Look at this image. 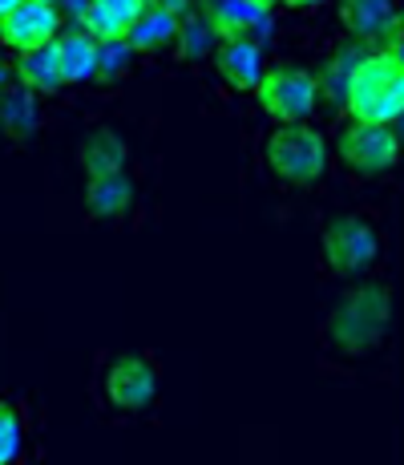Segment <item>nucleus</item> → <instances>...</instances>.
Listing matches in <instances>:
<instances>
[{
  "label": "nucleus",
  "mask_w": 404,
  "mask_h": 465,
  "mask_svg": "<svg viewBox=\"0 0 404 465\" xmlns=\"http://www.w3.org/2000/svg\"><path fill=\"white\" fill-rule=\"evenodd\" d=\"M392 324V292L376 280L356 283L352 292L336 300V308L323 320V348L336 356H368L384 344Z\"/></svg>",
  "instance_id": "f257e3e1"
},
{
  "label": "nucleus",
  "mask_w": 404,
  "mask_h": 465,
  "mask_svg": "<svg viewBox=\"0 0 404 465\" xmlns=\"http://www.w3.org/2000/svg\"><path fill=\"white\" fill-rule=\"evenodd\" d=\"M340 110L352 122L397 130L400 114H404V53L400 49L368 53L360 61V69H356L352 85H348Z\"/></svg>",
  "instance_id": "f03ea898"
},
{
  "label": "nucleus",
  "mask_w": 404,
  "mask_h": 465,
  "mask_svg": "<svg viewBox=\"0 0 404 465\" xmlns=\"http://www.w3.org/2000/svg\"><path fill=\"white\" fill-rule=\"evenodd\" d=\"M263 166L275 183L291 191H311L331 166V146L316 126H275L263 138Z\"/></svg>",
  "instance_id": "7ed1b4c3"
},
{
  "label": "nucleus",
  "mask_w": 404,
  "mask_h": 465,
  "mask_svg": "<svg viewBox=\"0 0 404 465\" xmlns=\"http://www.w3.org/2000/svg\"><path fill=\"white\" fill-rule=\"evenodd\" d=\"M255 97L275 126H311V114L320 105L316 74L308 65H295V61L267 65L255 85Z\"/></svg>",
  "instance_id": "20e7f679"
},
{
  "label": "nucleus",
  "mask_w": 404,
  "mask_h": 465,
  "mask_svg": "<svg viewBox=\"0 0 404 465\" xmlns=\"http://www.w3.org/2000/svg\"><path fill=\"white\" fill-rule=\"evenodd\" d=\"M320 255L336 280H356L372 272L380 259V235L364 214H336L320 235Z\"/></svg>",
  "instance_id": "39448f33"
},
{
  "label": "nucleus",
  "mask_w": 404,
  "mask_h": 465,
  "mask_svg": "<svg viewBox=\"0 0 404 465\" xmlns=\"http://www.w3.org/2000/svg\"><path fill=\"white\" fill-rule=\"evenodd\" d=\"M328 146L336 150V158L344 163L348 174L360 178H384L400 163V134L389 126H368V122L344 118Z\"/></svg>",
  "instance_id": "423d86ee"
},
{
  "label": "nucleus",
  "mask_w": 404,
  "mask_h": 465,
  "mask_svg": "<svg viewBox=\"0 0 404 465\" xmlns=\"http://www.w3.org/2000/svg\"><path fill=\"white\" fill-rule=\"evenodd\" d=\"M102 397L113 413L138 417L158 401V364L146 352H118L110 356L102 372Z\"/></svg>",
  "instance_id": "0eeeda50"
},
{
  "label": "nucleus",
  "mask_w": 404,
  "mask_h": 465,
  "mask_svg": "<svg viewBox=\"0 0 404 465\" xmlns=\"http://www.w3.org/2000/svg\"><path fill=\"white\" fill-rule=\"evenodd\" d=\"M61 25H65L61 5L53 0H13V8L0 16V49H8L13 57H29L37 49H49Z\"/></svg>",
  "instance_id": "6e6552de"
},
{
  "label": "nucleus",
  "mask_w": 404,
  "mask_h": 465,
  "mask_svg": "<svg viewBox=\"0 0 404 465\" xmlns=\"http://www.w3.org/2000/svg\"><path fill=\"white\" fill-rule=\"evenodd\" d=\"M199 8L219 41L263 45L275 33V5H267V0H211Z\"/></svg>",
  "instance_id": "1a4fd4ad"
},
{
  "label": "nucleus",
  "mask_w": 404,
  "mask_h": 465,
  "mask_svg": "<svg viewBox=\"0 0 404 465\" xmlns=\"http://www.w3.org/2000/svg\"><path fill=\"white\" fill-rule=\"evenodd\" d=\"M340 25H344L348 41L364 45L368 53L400 49L397 5H384V0H344V5H340Z\"/></svg>",
  "instance_id": "9d476101"
},
{
  "label": "nucleus",
  "mask_w": 404,
  "mask_h": 465,
  "mask_svg": "<svg viewBox=\"0 0 404 465\" xmlns=\"http://www.w3.org/2000/svg\"><path fill=\"white\" fill-rule=\"evenodd\" d=\"M191 5H174V0H142L138 21L130 25L125 41H130L133 53H162L174 45L178 33V16L186 13Z\"/></svg>",
  "instance_id": "9b49d317"
},
{
  "label": "nucleus",
  "mask_w": 404,
  "mask_h": 465,
  "mask_svg": "<svg viewBox=\"0 0 404 465\" xmlns=\"http://www.w3.org/2000/svg\"><path fill=\"white\" fill-rule=\"evenodd\" d=\"M214 69H219L222 85L235 89V94H255L259 77H263V45H251V41H219L214 49Z\"/></svg>",
  "instance_id": "f8f14e48"
},
{
  "label": "nucleus",
  "mask_w": 404,
  "mask_h": 465,
  "mask_svg": "<svg viewBox=\"0 0 404 465\" xmlns=\"http://www.w3.org/2000/svg\"><path fill=\"white\" fill-rule=\"evenodd\" d=\"M77 163H81V170H85L89 183H94V178L122 174L125 163H130V146H125V138H122L118 130L97 126V130H89L85 138H81Z\"/></svg>",
  "instance_id": "ddd939ff"
},
{
  "label": "nucleus",
  "mask_w": 404,
  "mask_h": 465,
  "mask_svg": "<svg viewBox=\"0 0 404 465\" xmlns=\"http://www.w3.org/2000/svg\"><path fill=\"white\" fill-rule=\"evenodd\" d=\"M53 57H57V65H61V77H65V85H85V82H94V74H97V41L89 37V33H81V29H61L57 37H53Z\"/></svg>",
  "instance_id": "4468645a"
},
{
  "label": "nucleus",
  "mask_w": 404,
  "mask_h": 465,
  "mask_svg": "<svg viewBox=\"0 0 404 465\" xmlns=\"http://www.w3.org/2000/svg\"><path fill=\"white\" fill-rule=\"evenodd\" d=\"M364 57H368L364 45H356V41H348V37L340 41L336 49H328L323 65L316 69L320 97H328L331 105H344V94H348V85H352V77H356V69H360Z\"/></svg>",
  "instance_id": "2eb2a0df"
},
{
  "label": "nucleus",
  "mask_w": 404,
  "mask_h": 465,
  "mask_svg": "<svg viewBox=\"0 0 404 465\" xmlns=\"http://www.w3.org/2000/svg\"><path fill=\"white\" fill-rule=\"evenodd\" d=\"M133 199H138V186H133V178L125 174V170L122 174L85 183V214L97 223H113V219H122V214H130Z\"/></svg>",
  "instance_id": "dca6fc26"
},
{
  "label": "nucleus",
  "mask_w": 404,
  "mask_h": 465,
  "mask_svg": "<svg viewBox=\"0 0 404 465\" xmlns=\"http://www.w3.org/2000/svg\"><path fill=\"white\" fill-rule=\"evenodd\" d=\"M8 74H13V85L25 89L33 97H53L65 89V77H61V65L53 57V49H37L29 57L8 61Z\"/></svg>",
  "instance_id": "f3484780"
},
{
  "label": "nucleus",
  "mask_w": 404,
  "mask_h": 465,
  "mask_svg": "<svg viewBox=\"0 0 404 465\" xmlns=\"http://www.w3.org/2000/svg\"><path fill=\"white\" fill-rule=\"evenodd\" d=\"M41 130V102L25 89H0V134L8 142H29Z\"/></svg>",
  "instance_id": "a211bd4d"
},
{
  "label": "nucleus",
  "mask_w": 404,
  "mask_h": 465,
  "mask_svg": "<svg viewBox=\"0 0 404 465\" xmlns=\"http://www.w3.org/2000/svg\"><path fill=\"white\" fill-rule=\"evenodd\" d=\"M170 49H178V57L182 61H206L214 57V49H219V37H214V29L206 25L202 8H186L182 16H178V33H174V45Z\"/></svg>",
  "instance_id": "6ab92c4d"
},
{
  "label": "nucleus",
  "mask_w": 404,
  "mask_h": 465,
  "mask_svg": "<svg viewBox=\"0 0 404 465\" xmlns=\"http://www.w3.org/2000/svg\"><path fill=\"white\" fill-rule=\"evenodd\" d=\"M25 450V413L16 401L0 397V465H16Z\"/></svg>",
  "instance_id": "aec40b11"
},
{
  "label": "nucleus",
  "mask_w": 404,
  "mask_h": 465,
  "mask_svg": "<svg viewBox=\"0 0 404 465\" xmlns=\"http://www.w3.org/2000/svg\"><path fill=\"white\" fill-rule=\"evenodd\" d=\"M133 57H138V53L130 49V41H97V74H94V82H102V85L122 82V77L130 74Z\"/></svg>",
  "instance_id": "412c9836"
},
{
  "label": "nucleus",
  "mask_w": 404,
  "mask_h": 465,
  "mask_svg": "<svg viewBox=\"0 0 404 465\" xmlns=\"http://www.w3.org/2000/svg\"><path fill=\"white\" fill-rule=\"evenodd\" d=\"M8 85H13V74H8V61L0 57V89H8Z\"/></svg>",
  "instance_id": "4be33fe9"
},
{
  "label": "nucleus",
  "mask_w": 404,
  "mask_h": 465,
  "mask_svg": "<svg viewBox=\"0 0 404 465\" xmlns=\"http://www.w3.org/2000/svg\"><path fill=\"white\" fill-rule=\"evenodd\" d=\"M8 8H13V0H0V16H5V13H8Z\"/></svg>",
  "instance_id": "5701e85b"
}]
</instances>
